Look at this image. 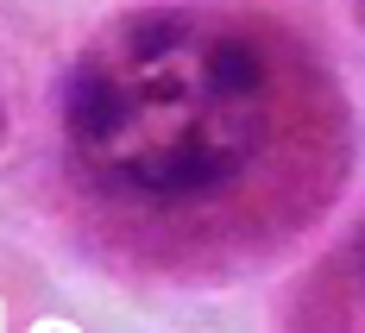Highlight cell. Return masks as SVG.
<instances>
[{
  "instance_id": "1",
  "label": "cell",
  "mask_w": 365,
  "mask_h": 333,
  "mask_svg": "<svg viewBox=\"0 0 365 333\" xmlns=\"http://www.w3.org/2000/svg\"><path fill=\"white\" fill-rule=\"evenodd\" d=\"M315 63L258 13L139 6L57 88L76 183L126 214H202L264 176L309 120Z\"/></svg>"
},
{
  "instance_id": "2",
  "label": "cell",
  "mask_w": 365,
  "mask_h": 333,
  "mask_svg": "<svg viewBox=\"0 0 365 333\" xmlns=\"http://www.w3.org/2000/svg\"><path fill=\"white\" fill-rule=\"evenodd\" d=\"M0 139H6V113H0Z\"/></svg>"
}]
</instances>
